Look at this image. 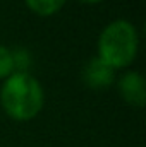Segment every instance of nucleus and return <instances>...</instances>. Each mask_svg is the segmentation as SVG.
Listing matches in <instances>:
<instances>
[{
  "mask_svg": "<svg viewBox=\"0 0 146 147\" xmlns=\"http://www.w3.org/2000/svg\"><path fill=\"white\" fill-rule=\"evenodd\" d=\"M0 99L3 110L14 120H31L43 106V89L35 77L28 74L16 72L5 80Z\"/></svg>",
  "mask_w": 146,
  "mask_h": 147,
  "instance_id": "obj_1",
  "label": "nucleus"
},
{
  "mask_svg": "<svg viewBox=\"0 0 146 147\" xmlns=\"http://www.w3.org/2000/svg\"><path fill=\"white\" fill-rule=\"evenodd\" d=\"M138 51V33L127 21H115L108 24L98 41L100 60L112 69L127 67Z\"/></svg>",
  "mask_w": 146,
  "mask_h": 147,
  "instance_id": "obj_2",
  "label": "nucleus"
},
{
  "mask_svg": "<svg viewBox=\"0 0 146 147\" xmlns=\"http://www.w3.org/2000/svg\"><path fill=\"white\" fill-rule=\"evenodd\" d=\"M83 79L93 89H105L113 82V69L105 62H102L100 58H93L86 65L83 72Z\"/></svg>",
  "mask_w": 146,
  "mask_h": 147,
  "instance_id": "obj_3",
  "label": "nucleus"
},
{
  "mask_svg": "<svg viewBox=\"0 0 146 147\" xmlns=\"http://www.w3.org/2000/svg\"><path fill=\"white\" fill-rule=\"evenodd\" d=\"M120 92L129 105L143 106L146 99L145 94V79L138 72H129L120 79Z\"/></svg>",
  "mask_w": 146,
  "mask_h": 147,
  "instance_id": "obj_4",
  "label": "nucleus"
},
{
  "mask_svg": "<svg viewBox=\"0 0 146 147\" xmlns=\"http://www.w3.org/2000/svg\"><path fill=\"white\" fill-rule=\"evenodd\" d=\"M64 2L65 0H26L29 9L40 16H50V14L57 12L64 5Z\"/></svg>",
  "mask_w": 146,
  "mask_h": 147,
  "instance_id": "obj_5",
  "label": "nucleus"
},
{
  "mask_svg": "<svg viewBox=\"0 0 146 147\" xmlns=\"http://www.w3.org/2000/svg\"><path fill=\"white\" fill-rule=\"evenodd\" d=\"M12 70H14L12 51H9L5 46L0 45V79H2V77H7Z\"/></svg>",
  "mask_w": 146,
  "mask_h": 147,
  "instance_id": "obj_6",
  "label": "nucleus"
},
{
  "mask_svg": "<svg viewBox=\"0 0 146 147\" xmlns=\"http://www.w3.org/2000/svg\"><path fill=\"white\" fill-rule=\"evenodd\" d=\"M84 2H91V3H95V2H102V0H84Z\"/></svg>",
  "mask_w": 146,
  "mask_h": 147,
  "instance_id": "obj_7",
  "label": "nucleus"
}]
</instances>
